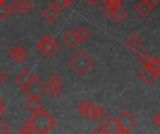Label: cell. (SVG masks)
<instances>
[{"mask_svg":"<svg viewBox=\"0 0 160 134\" xmlns=\"http://www.w3.org/2000/svg\"><path fill=\"white\" fill-rule=\"evenodd\" d=\"M38 134H47L55 126V119L51 116L44 109H40L29 121Z\"/></svg>","mask_w":160,"mask_h":134,"instance_id":"1","label":"cell"},{"mask_svg":"<svg viewBox=\"0 0 160 134\" xmlns=\"http://www.w3.org/2000/svg\"><path fill=\"white\" fill-rule=\"evenodd\" d=\"M69 66L80 76H83L94 66V61L84 51H79V53L69 60Z\"/></svg>","mask_w":160,"mask_h":134,"instance_id":"2","label":"cell"},{"mask_svg":"<svg viewBox=\"0 0 160 134\" xmlns=\"http://www.w3.org/2000/svg\"><path fill=\"white\" fill-rule=\"evenodd\" d=\"M23 91L29 98L40 100L49 91V87L38 77L36 76L32 83L23 88Z\"/></svg>","mask_w":160,"mask_h":134,"instance_id":"3","label":"cell"},{"mask_svg":"<svg viewBox=\"0 0 160 134\" xmlns=\"http://www.w3.org/2000/svg\"><path fill=\"white\" fill-rule=\"evenodd\" d=\"M117 121L120 125L121 130H124L128 132L131 131L137 125V120L128 111H125L124 113H122V115L118 117Z\"/></svg>","mask_w":160,"mask_h":134,"instance_id":"4","label":"cell"},{"mask_svg":"<svg viewBox=\"0 0 160 134\" xmlns=\"http://www.w3.org/2000/svg\"><path fill=\"white\" fill-rule=\"evenodd\" d=\"M35 77H36L35 75H33L27 69H25L15 78V81L23 89L28 85H30L32 83V81L35 79Z\"/></svg>","mask_w":160,"mask_h":134,"instance_id":"5","label":"cell"},{"mask_svg":"<svg viewBox=\"0 0 160 134\" xmlns=\"http://www.w3.org/2000/svg\"><path fill=\"white\" fill-rule=\"evenodd\" d=\"M158 74H157L151 68H149L148 66L147 67H144V69L141 71L140 73V78L141 80L145 83L146 85H151L158 78Z\"/></svg>","mask_w":160,"mask_h":134,"instance_id":"6","label":"cell"},{"mask_svg":"<svg viewBox=\"0 0 160 134\" xmlns=\"http://www.w3.org/2000/svg\"><path fill=\"white\" fill-rule=\"evenodd\" d=\"M63 41L70 48V49H74L75 47H77L80 43L81 40L78 37L77 32L74 29L69 30L63 38Z\"/></svg>","mask_w":160,"mask_h":134,"instance_id":"7","label":"cell"},{"mask_svg":"<svg viewBox=\"0 0 160 134\" xmlns=\"http://www.w3.org/2000/svg\"><path fill=\"white\" fill-rule=\"evenodd\" d=\"M125 44L133 52H137L141 47L142 45L143 44V41L142 40V39L136 35V34H132L126 41H125Z\"/></svg>","mask_w":160,"mask_h":134,"instance_id":"8","label":"cell"},{"mask_svg":"<svg viewBox=\"0 0 160 134\" xmlns=\"http://www.w3.org/2000/svg\"><path fill=\"white\" fill-rule=\"evenodd\" d=\"M153 8L148 4L146 0H142L135 8L136 12L142 17V18H146L152 11Z\"/></svg>","mask_w":160,"mask_h":134,"instance_id":"9","label":"cell"},{"mask_svg":"<svg viewBox=\"0 0 160 134\" xmlns=\"http://www.w3.org/2000/svg\"><path fill=\"white\" fill-rule=\"evenodd\" d=\"M103 131L105 134H118V132L121 131L120 125L117 120L115 119H110L103 127Z\"/></svg>","mask_w":160,"mask_h":134,"instance_id":"10","label":"cell"},{"mask_svg":"<svg viewBox=\"0 0 160 134\" xmlns=\"http://www.w3.org/2000/svg\"><path fill=\"white\" fill-rule=\"evenodd\" d=\"M59 13L60 12L56 9V8L53 5H52V6H49L42 12V15L49 23H54L59 17Z\"/></svg>","mask_w":160,"mask_h":134,"instance_id":"11","label":"cell"},{"mask_svg":"<svg viewBox=\"0 0 160 134\" xmlns=\"http://www.w3.org/2000/svg\"><path fill=\"white\" fill-rule=\"evenodd\" d=\"M24 106L32 114H36L40 109H42V103L40 102V100H37V99H34V98L28 99L24 102Z\"/></svg>","mask_w":160,"mask_h":134,"instance_id":"12","label":"cell"},{"mask_svg":"<svg viewBox=\"0 0 160 134\" xmlns=\"http://www.w3.org/2000/svg\"><path fill=\"white\" fill-rule=\"evenodd\" d=\"M56 43V41L52 39L51 37H45L43 38L39 43H38V49L45 54L50 49H52V47Z\"/></svg>","mask_w":160,"mask_h":134,"instance_id":"13","label":"cell"},{"mask_svg":"<svg viewBox=\"0 0 160 134\" xmlns=\"http://www.w3.org/2000/svg\"><path fill=\"white\" fill-rule=\"evenodd\" d=\"M128 17V13L121 6L116 8V10H115L114 15H113V18H114L117 22L122 23V22H124Z\"/></svg>","mask_w":160,"mask_h":134,"instance_id":"14","label":"cell"},{"mask_svg":"<svg viewBox=\"0 0 160 134\" xmlns=\"http://www.w3.org/2000/svg\"><path fill=\"white\" fill-rule=\"evenodd\" d=\"M77 34H78V37H79L81 42H85L86 40H88V39L91 38V33H90L89 30H88L86 27H84V26L81 27V28L79 29V31L77 32Z\"/></svg>","mask_w":160,"mask_h":134,"instance_id":"15","label":"cell"},{"mask_svg":"<svg viewBox=\"0 0 160 134\" xmlns=\"http://www.w3.org/2000/svg\"><path fill=\"white\" fill-rule=\"evenodd\" d=\"M151 58H152V57L150 56V54H149L148 53L142 52V53H141V54H139V56L137 57V60H138V62H139L142 66L147 67L148 64H149L150 61H151Z\"/></svg>","mask_w":160,"mask_h":134,"instance_id":"16","label":"cell"},{"mask_svg":"<svg viewBox=\"0 0 160 134\" xmlns=\"http://www.w3.org/2000/svg\"><path fill=\"white\" fill-rule=\"evenodd\" d=\"M107 112L101 107V106H96V112H95V119L98 121H102L106 118Z\"/></svg>","mask_w":160,"mask_h":134,"instance_id":"17","label":"cell"},{"mask_svg":"<svg viewBox=\"0 0 160 134\" xmlns=\"http://www.w3.org/2000/svg\"><path fill=\"white\" fill-rule=\"evenodd\" d=\"M148 67L151 68L157 74L160 75V60L158 57H153L151 58L150 63L148 64Z\"/></svg>","mask_w":160,"mask_h":134,"instance_id":"18","label":"cell"},{"mask_svg":"<svg viewBox=\"0 0 160 134\" xmlns=\"http://www.w3.org/2000/svg\"><path fill=\"white\" fill-rule=\"evenodd\" d=\"M8 7H9V11L14 15H18L22 11V4L19 1H13Z\"/></svg>","mask_w":160,"mask_h":134,"instance_id":"19","label":"cell"},{"mask_svg":"<svg viewBox=\"0 0 160 134\" xmlns=\"http://www.w3.org/2000/svg\"><path fill=\"white\" fill-rule=\"evenodd\" d=\"M53 6L56 8V9H57L59 12L65 11V10L69 7V5H68L65 0H54Z\"/></svg>","mask_w":160,"mask_h":134,"instance_id":"20","label":"cell"},{"mask_svg":"<svg viewBox=\"0 0 160 134\" xmlns=\"http://www.w3.org/2000/svg\"><path fill=\"white\" fill-rule=\"evenodd\" d=\"M95 112H96V106L93 103H90L88 109L83 115L89 121H93L95 119Z\"/></svg>","mask_w":160,"mask_h":134,"instance_id":"21","label":"cell"},{"mask_svg":"<svg viewBox=\"0 0 160 134\" xmlns=\"http://www.w3.org/2000/svg\"><path fill=\"white\" fill-rule=\"evenodd\" d=\"M33 9H34V4L32 3L31 0H24V1L22 3V10L24 13L28 14V13H30Z\"/></svg>","mask_w":160,"mask_h":134,"instance_id":"22","label":"cell"},{"mask_svg":"<svg viewBox=\"0 0 160 134\" xmlns=\"http://www.w3.org/2000/svg\"><path fill=\"white\" fill-rule=\"evenodd\" d=\"M9 13V7L7 6L5 3L0 4V21H4Z\"/></svg>","mask_w":160,"mask_h":134,"instance_id":"23","label":"cell"},{"mask_svg":"<svg viewBox=\"0 0 160 134\" xmlns=\"http://www.w3.org/2000/svg\"><path fill=\"white\" fill-rule=\"evenodd\" d=\"M49 91L52 94V96L54 97V98L60 97L63 94V92H64V90L62 89L61 85H59V86H51V88L49 89Z\"/></svg>","mask_w":160,"mask_h":134,"instance_id":"24","label":"cell"},{"mask_svg":"<svg viewBox=\"0 0 160 134\" xmlns=\"http://www.w3.org/2000/svg\"><path fill=\"white\" fill-rule=\"evenodd\" d=\"M34 131V129L30 122H27L23 126L20 128V133L21 134H32Z\"/></svg>","mask_w":160,"mask_h":134,"instance_id":"25","label":"cell"},{"mask_svg":"<svg viewBox=\"0 0 160 134\" xmlns=\"http://www.w3.org/2000/svg\"><path fill=\"white\" fill-rule=\"evenodd\" d=\"M116 8H117V7H115V6L107 5V6L104 8L103 11H104V13H105L108 17H110V18H113V15H114V13H115Z\"/></svg>","mask_w":160,"mask_h":134,"instance_id":"26","label":"cell"},{"mask_svg":"<svg viewBox=\"0 0 160 134\" xmlns=\"http://www.w3.org/2000/svg\"><path fill=\"white\" fill-rule=\"evenodd\" d=\"M60 50V45L56 42L52 47V49H50L44 55L46 56V57H52L53 55H55L56 54H57V52Z\"/></svg>","mask_w":160,"mask_h":134,"instance_id":"27","label":"cell"},{"mask_svg":"<svg viewBox=\"0 0 160 134\" xmlns=\"http://www.w3.org/2000/svg\"><path fill=\"white\" fill-rule=\"evenodd\" d=\"M22 48H21V47H19V46H14V47H12V48L9 50V52H8L9 56H10L12 59L16 60V58L18 57L19 54H20L21 51H22Z\"/></svg>","mask_w":160,"mask_h":134,"instance_id":"28","label":"cell"},{"mask_svg":"<svg viewBox=\"0 0 160 134\" xmlns=\"http://www.w3.org/2000/svg\"><path fill=\"white\" fill-rule=\"evenodd\" d=\"M49 85H51V86H59V85H61V84H62V80L58 77V75H56V74H54V75H52L51 78H50V80H49Z\"/></svg>","mask_w":160,"mask_h":134,"instance_id":"29","label":"cell"},{"mask_svg":"<svg viewBox=\"0 0 160 134\" xmlns=\"http://www.w3.org/2000/svg\"><path fill=\"white\" fill-rule=\"evenodd\" d=\"M27 58H28V53H27V51H25L24 49H22L21 53L19 54L18 57L16 58V61L18 63L22 64V63H24L27 60Z\"/></svg>","mask_w":160,"mask_h":134,"instance_id":"30","label":"cell"},{"mask_svg":"<svg viewBox=\"0 0 160 134\" xmlns=\"http://www.w3.org/2000/svg\"><path fill=\"white\" fill-rule=\"evenodd\" d=\"M10 131V127L4 121H0V134H9Z\"/></svg>","mask_w":160,"mask_h":134,"instance_id":"31","label":"cell"},{"mask_svg":"<svg viewBox=\"0 0 160 134\" xmlns=\"http://www.w3.org/2000/svg\"><path fill=\"white\" fill-rule=\"evenodd\" d=\"M89 105H90V103H89V102H87V101H83V102H82V103L78 106V110H79L82 115H83V114L86 112V110L88 109Z\"/></svg>","mask_w":160,"mask_h":134,"instance_id":"32","label":"cell"},{"mask_svg":"<svg viewBox=\"0 0 160 134\" xmlns=\"http://www.w3.org/2000/svg\"><path fill=\"white\" fill-rule=\"evenodd\" d=\"M5 107H6V103L5 101L0 98V116H2L5 114Z\"/></svg>","mask_w":160,"mask_h":134,"instance_id":"33","label":"cell"},{"mask_svg":"<svg viewBox=\"0 0 160 134\" xmlns=\"http://www.w3.org/2000/svg\"><path fill=\"white\" fill-rule=\"evenodd\" d=\"M6 81H7V74L4 71L0 70V85H3Z\"/></svg>","mask_w":160,"mask_h":134,"instance_id":"34","label":"cell"},{"mask_svg":"<svg viewBox=\"0 0 160 134\" xmlns=\"http://www.w3.org/2000/svg\"><path fill=\"white\" fill-rule=\"evenodd\" d=\"M91 134H105V132H104L102 127L98 126V127H97V128L93 131V132Z\"/></svg>","mask_w":160,"mask_h":134,"instance_id":"35","label":"cell"},{"mask_svg":"<svg viewBox=\"0 0 160 134\" xmlns=\"http://www.w3.org/2000/svg\"><path fill=\"white\" fill-rule=\"evenodd\" d=\"M147 2H148V4L154 8H156L158 4H159L160 0H146Z\"/></svg>","mask_w":160,"mask_h":134,"instance_id":"36","label":"cell"},{"mask_svg":"<svg viewBox=\"0 0 160 134\" xmlns=\"http://www.w3.org/2000/svg\"><path fill=\"white\" fill-rule=\"evenodd\" d=\"M154 121H155V123H156L158 127H160V113L156 116V117H155Z\"/></svg>","mask_w":160,"mask_h":134,"instance_id":"37","label":"cell"},{"mask_svg":"<svg viewBox=\"0 0 160 134\" xmlns=\"http://www.w3.org/2000/svg\"><path fill=\"white\" fill-rule=\"evenodd\" d=\"M65 1H66V2H67L68 5H69V6H70V5H71V4H73V3H74L76 0H65Z\"/></svg>","mask_w":160,"mask_h":134,"instance_id":"38","label":"cell"},{"mask_svg":"<svg viewBox=\"0 0 160 134\" xmlns=\"http://www.w3.org/2000/svg\"><path fill=\"white\" fill-rule=\"evenodd\" d=\"M87 2H90V3H92V4H97L99 0H86Z\"/></svg>","mask_w":160,"mask_h":134,"instance_id":"39","label":"cell"},{"mask_svg":"<svg viewBox=\"0 0 160 134\" xmlns=\"http://www.w3.org/2000/svg\"><path fill=\"white\" fill-rule=\"evenodd\" d=\"M118 134H129V132H128V131H124V130H121Z\"/></svg>","mask_w":160,"mask_h":134,"instance_id":"40","label":"cell"},{"mask_svg":"<svg viewBox=\"0 0 160 134\" xmlns=\"http://www.w3.org/2000/svg\"><path fill=\"white\" fill-rule=\"evenodd\" d=\"M118 1H119V2H120V4L122 5V4H123V3H125V2H126L127 0H118Z\"/></svg>","mask_w":160,"mask_h":134,"instance_id":"41","label":"cell"},{"mask_svg":"<svg viewBox=\"0 0 160 134\" xmlns=\"http://www.w3.org/2000/svg\"><path fill=\"white\" fill-rule=\"evenodd\" d=\"M6 0H0V4H4Z\"/></svg>","mask_w":160,"mask_h":134,"instance_id":"42","label":"cell"},{"mask_svg":"<svg viewBox=\"0 0 160 134\" xmlns=\"http://www.w3.org/2000/svg\"><path fill=\"white\" fill-rule=\"evenodd\" d=\"M20 134H21V133H20Z\"/></svg>","mask_w":160,"mask_h":134,"instance_id":"43","label":"cell"}]
</instances>
